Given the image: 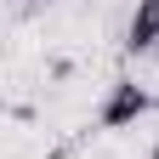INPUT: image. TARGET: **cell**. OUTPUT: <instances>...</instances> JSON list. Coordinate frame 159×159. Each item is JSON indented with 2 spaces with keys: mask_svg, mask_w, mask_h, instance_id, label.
I'll list each match as a JSON object with an SVG mask.
<instances>
[{
  "mask_svg": "<svg viewBox=\"0 0 159 159\" xmlns=\"http://www.w3.org/2000/svg\"><path fill=\"white\" fill-rule=\"evenodd\" d=\"M153 102H148V91L136 85L131 74H119L114 85H108V97H102V108H97V125L102 131H125V125H136Z\"/></svg>",
  "mask_w": 159,
  "mask_h": 159,
  "instance_id": "cell-1",
  "label": "cell"
},
{
  "mask_svg": "<svg viewBox=\"0 0 159 159\" xmlns=\"http://www.w3.org/2000/svg\"><path fill=\"white\" fill-rule=\"evenodd\" d=\"M125 51H159V0H136L125 23Z\"/></svg>",
  "mask_w": 159,
  "mask_h": 159,
  "instance_id": "cell-2",
  "label": "cell"
},
{
  "mask_svg": "<svg viewBox=\"0 0 159 159\" xmlns=\"http://www.w3.org/2000/svg\"><path fill=\"white\" fill-rule=\"evenodd\" d=\"M153 159H159V142H153Z\"/></svg>",
  "mask_w": 159,
  "mask_h": 159,
  "instance_id": "cell-3",
  "label": "cell"
}]
</instances>
